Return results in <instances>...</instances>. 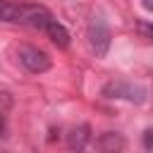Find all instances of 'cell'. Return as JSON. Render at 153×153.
<instances>
[{
    "label": "cell",
    "mask_w": 153,
    "mask_h": 153,
    "mask_svg": "<svg viewBox=\"0 0 153 153\" xmlns=\"http://www.w3.org/2000/svg\"><path fill=\"white\" fill-rule=\"evenodd\" d=\"M86 38H88V45L91 50L98 55V57H105L108 50H110V29L105 24L103 17H93L91 24H88V31H86Z\"/></svg>",
    "instance_id": "6da1fadb"
},
{
    "label": "cell",
    "mask_w": 153,
    "mask_h": 153,
    "mask_svg": "<svg viewBox=\"0 0 153 153\" xmlns=\"http://www.w3.org/2000/svg\"><path fill=\"white\" fill-rule=\"evenodd\" d=\"M88 141H91V129H88V124H79V127H74V129L67 134V146H69L72 151L86 148Z\"/></svg>",
    "instance_id": "8992f818"
},
{
    "label": "cell",
    "mask_w": 153,
    "mask_h": 153,
    "mask_svg": "<svg viewBox=\"0 0 153 153\" xmlns=\"http://www.w3.org/2000/svg\"><path fill=\"white\" fill-rule=\"evenodd\" d=\"M103 96L105 98H127L131 103H143L146 100V88L129 84V81H110L103 86Z\"/></svg>",
    "instance_id": "7a4b0ae2"
},
{
    "label": "cell",
    "mask_w": 153,
    "mask_h": 153,
    "mask_svg": "<svg viewBox=\"0 0 153 153\" xmlns=\"http://www.w3.org/2000/svg\"><path fill=\"white\" fill-rule=\"evenodd\" d=\"M136 31H139L143 38L153 41V22H139V24H136Z\"/></svg>",
    "instance_id": "ba28073f"
},
{
    "label": "cell",
    "mask_w": 153,
    "mask_h": 153,
    "mask_svg": "<svg viewBox=\"0 0 153 153\" xmlns=\"http://www.w3.org/2000/svg\"><path fill=\"white\" fill-rule=\"evenodd\" d=\"M45 33H48V38L57 45V48H69V41H72V36H69V31L57 22V19H50L48 24H45V29H43Z\"/></svg>",
    "instance_id": "5b68a950"
},
{
    "label": "cell",
    "mask_w": 153,
    "mask_h": 153,
    "mask_svg": "<svg viewBox=\"0 0 153 153\" xmlns=\"http://www.w3.org/2000/svg\"><path fill=\"white\" fill-rule=\"evenodd\" d=\"M141 143H143V148H146V151H153V129H146V131H143Z\"/></svg>",
    "instance_id": "9c48e42d"
},
{
    "label": "cell",
    "mask_w": 153,
    "mask_h": 153,
    "mask_svg": "<svg viewBox=\"0 0 153 153\" xmlns=\"http://www.w3.org/2000/svg\"><path fill=\"white\" fill-rule=\"evenodd\" d=\"M19 62H22L31 74H43V72L50 69V57H48L43 50L33 48V45H22V48H19Z\"/></svg>",
    "instance_id": "3957f363"
},
{
    "label": "cell",
    "mask_w": 153,
    "mask_h": 153,
    "mask_svg": "<svg viewBox=\"0 0 153 153\" xmlns=\"http://www.w3.org/2000/svg\"><path fill=\"white\" fill-rule=\"evenodd\" d=\"M53 19V14L43 5H22L19 10V24L33 26V29H45V24Z\"/></svg>",
    "instance_id": "277c9868"
},
{
    "label": "cell",
    "mask_w": 153,
    "mask_h": 153,
    "mask_svg": "<svg viewBox=\"0 0 153 153\" xmlns=\"http://www.w3.org/2000/svg\"><path fill=\"white\" fill-rule=\"evenodd\" d=\"M5 127H7V122H5V110H0V136H5Z\"/></svg>",
    "instance_id": "8fae6325"
},
{
    "label": "cell",
    "mask_w": 153,
    "mask_h": 153,
    "mask_svg": "<svg viewBox=\"0 0 153 153\" xmlns=\"http://www.w3.org/2000/svg\"><path fill=\"white\" fill-rule=\"evenodd\" d=\"M143 10H148V12H153V0H143Z\"/></svg>",
    "instance_id": "7c38bea8"
},
{
    "label": "cell",
    "mask_w": 153,
    "mask_h": 153,
    "mask_svg": "<svg viewBox=\"0 0 153 153\" xmlns=\"http://www.w3.org/2000/svg\"><path fill=\"white\" fill-rule=\"evenodd\" d=\"M98 148L100 151H122L124 148V139L115 131H105L100 139H98Z\"/></svg>",
    "instance_id": "52a82bcc"
},
{
    "label": "cell",
    "mask_w": 153,
    "mask_h": 153,
    "mask_svg": "<svg viewBox=\"0 0 153 153\" xmlns=\"http://www.w3.org/2000/svg\"><path fill=\"white\" fill-rule=\"evenodd\" d=\"M10 103H12L10 100V93H0V110H7Z\"/></svg>",
    "instance_id": "30bf717a"
}]
</instances>
